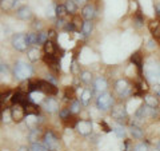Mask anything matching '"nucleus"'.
<instances>
[{
  "instance_id": "1",
  "label": "nucleus",
  "mask_w": 160,
  "mask_h": 151,
  "mask_svg": "<svg viewBox=\"0 0 160 151\" xmlns=\"http://www.w3.org/2000/svg\"><path fill=\"white\" fill-rule=\"evenodd\" d=\"M32 74V68L28 63H26L24 60H19V62L15 64V76L19 80L27 79L28 76H31Z\"/></svg>"
},
{
  "instance_id": "2",
  "label": "nucleus",
  "mask_w": 160,
  "mask_h": 151,
  "mask_svg": "<svg viewBox=\"0 0 160 151\" xmlns=\"http://www.w3.org/2000/svg\"><path fill=\"white\" fill-rule=\"evenodd\" d=\"M96 106L100 111H108L109 108L113 106V98L111 94L108 92H103L99 95V98L96 100Z\"/></svg>"
},
{
  "instance_id": "3",
  "label": "nucleus",
  "mask_w": 160,
  "mask_h": 151,
  "mask_svg": "<svg viewBox=\"0 0 160 151\" xmlns=\"http://www.w3.org/2000/svg\"><path fill=\"white\" fill-rule=\"evenodd\" d=\"M115 90H116L118 94L120 95V98H127V96H129V95L132 94L131 86L128 84V82H127L126 79L118 80L116 84H115Z\"/></svg>"
},
{
  "instance_id": "4",
  "label": "nucleus",
  "mask_w": 160,
  "mask_h": 151,
  "mask_svg": "<svg viewBox=\"0 0 160 151\" xmlns=\"http://www.w3.org/2000/svg\"><path fill=\"white\" fill-rule=\"evenodd\" d=\"M144 72H146V76L148 78V80H156L160 76V64L159 63H148L146 68H144Z\"/></svg>"
},
{
  "instance_id": "5",
  "label": "nucleus",
  "mask_w": 160,
  "mask_h": 151,
  "mask_svg": "<svg viewBox=\"0 0 160 151\" xmlns=\"http://www.w3.org/2000/svg\"><path fill=\"white\" fill-rule=\"evenodd\" d=\"M44 146L51 151H55V150L59 148L58 138L55 137V134L52 131H47L46 134H44Z\"/></svg>"
},
{
  "instance_id": "6",
  "label": "nucleus",
  "mask_w": 160,
  "mask_h": 151,
  "mask_svg": "<svg viewBox=\"0 0 160 151\" xmlns=\"http://www.w3.org/2000/svg\"><path fill=\"white\" fill-rule=\"evenodd\" d=\"M127 110L124 106L119 104V106H115V107L112 108V118L116 120V122H124V120L127 119Z\"/></svg>"
},
{
  "instance_id": "7",
  "label": "nucleus",
  "mask_w": 160,
  "mask_h": 151,
  "mask_svg": "<svg viewBox=\"0 0 160 151\" xmlns=\"http://www.w3.org/2000/svg\"><path fill=\"white\" fill-rule=\"evenodd\" d=\"M12 44L13 47L18 49V51H26L27 49V40H26V35L23 34H18L13 36V40H12Z\"/></svg>"
},
{
  "instance_id": "8",
  "label": "nucleus",
  "mask_w": 160,
  "mask_h": 151,
  "mask_svg": "<svg viewBox=\"0 0 160 151\" xmlns=\"http://www.w3.org/2000/svg\"><path fill=\"white\" fill-rule=\"evenodd\" d=\"M39 84H40V91L42 92H46L49 95H55L58 92V88L55 87V84L49 83L48 80H39Z\"/></svg>"
},
{
  "instance_id": "9",
  "label": "nucleus",
  "mask_w": 160,
  "mask_h": 151,
  "mask_svg": "<svg viewBox=\"0 0 160 151\" xmlns=\"http://www.w3.org/2000/svg\"><path fill=\"white\" fill-rule=\"evenodd\" d=\"M24 114L26 111H24V107L22 104H15L11 110V115L15 122H20L22 119H24Z\"/></svg>"
},
{
  "instance_id": "10",
  "label": "nucleus",
  "mask_w": 160,
  "mask_h": 151,
  "mask_svg": "<svg viewBox=\"0 0 160 151\" xmlns=\"http://www.w3.org/2000/svg\"><path fill=\"white\" fill-rule=\"evenodd\" d=\"M76 128L82 135H88L92 131V123L89 120H80L76 124Z\"/></svg>"
},
{
  "instance_id": "11",
  "label": "nucleus",
  "mask_w": 160,
  "mask_h": 151,
  "mask_svg": "<svg viewBox=\"0 0 160 151\" xmlns=\"http://www.w3.org/2000/svg\"><path fill=\"white\" fill-rule=\"evenodd\" d=\"M16 16L19 19H23V20H27L32 16V11H31V8L27 7V6H23V7H20L18 11H16Z\"/></svg>"
},
{
  "instance_id": "12",
  "label": "nucleus",
  "mask_w": 160,
  "mask_h": 151,
  "mask_svg": "<svg viewBox=\"0 0 160 151\" xmlns=\"http://www.w3.org/2000/svg\"><path fill=\"white\" fill-rule=\"evenodd\" d=\"M82 15H83V16L86 18L87 20H91V19L95 18V15H96V9H95V7L92 6V4H87L86 7H83Z\"/></svg>"
},
{
  "instance_id": "13",
  "label": "nucleus",
  "mask_w": 160,
  "mask_h": 151,
  "mask_svg": "<svg viewBox=\"0 0 160 151\" xmlns=\"http://www.w3.org/2000/svg\"><path fill=\"white\" fill-rule=\"evenodd\" d=\"M93 87L95 90H96L98 92H104L107 90L108 87V83H107V80L104 79V78H98L96 80H95V83H93Z\"/></svg>"
},
{
  "instance_id": "14",
  "label": "nucleus",
  "mask_w": 160,
  "mask_h": 151,
  "mask_svg": "<svg viewBox=\"0 0 160 151\" xmlns=\"http://www.w3.org/2000/svg\"><path fill=\"white\" fill-rule=\"evenodd\" d=\"M44 108H46L48 112H55V111H56V110L59 108L58 100L53 99V98H48L46 102H44Z\"/></svg>"
},
{
  "instance_id": "15",
  "label": "nucleus",
  "mask_w": 160,
  "mask_h": 151,
  "mask_svg": "<svg viewBox=\"0 0 160 151\" xmlns=\"http://www.w3.org/2000/svg\"><path fill=\"white\" fill-rule=\"evenodd\" d=\"M129 134H131L135 139H142L143 135H144L143 130L140 128L139 126H136V124H131V126H129Z\"/></svg>"
},
{
  "instance_id": "16",
  "label": "nucleus",
  "mask_w": 160,
  "mask_h": 151,
  "mask_svg": "<svg viewBox=\"0 0 160 151\" xmlns=\"http://www.w3.org/2000/svg\"><path fill=\"white\" fill-rule=\"evenodd\" d=\"M142 55H140V52H135L132 56H131V62L135 64V66H136L138 68H139V74H142L143 72V67H142Z\"/></svg>"
},
{
  "instance_id": "17",
  "label": "nucleus",
  "mask_w": 160,
  "mask_h": 151,
  "mask_svg": "<svg viewBox=\"0 0 160 151\" xmlns=\"http://www.w3.org/2000/svg\"><path fill=\"white\" fill-rule=\"evenodd\" d=\"M144 102H146L147 106L153 107V108H156L159 106V100H158V98H155L153 95H146V96H144Z\"/></svg>"
},
{
  "instance_id": "18",
  "label": "nucleus",
  "mask_w": 160,
  "mask_h": 151,
  "mask_svg": "<svg viewBox=\"0 0 160 151\" xmlns=\"http://www.w3.org/2000/svg\"><path fill=\"white\" fill-rule=\"evenodd\" d=\"M44 63L48 64V66L52 67V68H56V66H58V58L55 56V55H46V56H44Z\"/></svg>"
},
{
  "instance_id": "19",
  "label": "nucleus",
  "mask_w": 160,
  "mask_h": 151,
  "mask_svg": "<svg viewBox=\"0 0 160 151\" xmlns=\"http://www.w3.org/2000/svg\"><path fill=\"white\" fill-rule=\"evenodd\" d=\"M15 7V0H0V8L3 11H9Z\"/></svg>"
},
{
  "instance_id": "20",
  "label": "nucleus",
  "mask_w": 160,
  "mask_h": 151,
  "mask_svg": "<svg viewBox=\"0 0 160 151\" xmlns=\"http://www.w3.org/2000/svg\"><path fill=\"white\" fill-rule=\"evenodd\" d=\"M67 13H68L67 12V8H66V6H63V4H59V6L55 7V15H56L59 19L64 18Z\"/></svg>"
},
{
  "instance_id": "21",
  "label": "nucleus",
  "mask_w": 160,
  "mask_h": 151,
  "mask_svg": "<svg viewBox=\"0 0 160 151\" xmlns=\"http://www.w3.org/2000/svg\"><path fill=\"white\" fill-rule=\"evenodd\" d=\"M26 40H27L28 46H35V44H38V34H35V32L26 34Z\"/></svg>"
},
{
  "instance_id": "22",
  "label": "nucleus",
  "mask_w": 160,
  "mask_h": 151,
  "mask_svg": "<svg viewBox=\"0 0 160 151\" xmlns=\"http://www.w3.org/2000/svg\"><path fill=\"white\" fill-rule=\"evenodd\" d=\"M92 28H93V26H92L91 20H87V22H84L83 28H82V32H83L84 36H88V35L92 32Z\"/></svg>"
},
{
  "instance_id": "23",
  "label": "nucleus",
  "mask_w": 160,
  "mask_h": 151,
  "mask_svg": "<svg viewBox=\"0 0 160 151\" xmlns=\"http://www.w3.org/2000/svg\"><path fill=\"white\" fill-rule=\"evenodd\" d=\"M113 133L116 134V137L120 138V139H123L124 137H126V130H124V127H123V126H120V124L115 126V127H113Z\"/></svg>"
},
{
  "instance_id": "24",
  "label": "nucleus",
  "mask_w": 160,
  "mask_h": 151,
  "mask_svg": "<svg viewBox=\"0 0 160 151\" xmlns=\"http://www.w3.org/2000/svg\"><path fill=\"white\" fill-rule=\"evenodd\" d=\"M44 51H46L47 55H53L55 54V44L51 42V40H48V42L44 44Z\"/></svg>"
},
{
  "instance_id": "25",
  "label": "nucleus",
  "mask_w": 160,
  "mask_h": 151,
  "mask_svg": "<svg viewBox=\"0 0 160 151\" xmlns=\"http://www.w3.org/2000/svg\"><path fill=\"white\" fill-rule=\"evenodd\" d=\"M64 6H66V8H67V12H68V13H75V12H76V9H78L76 4H75V3L72 2V0H67Z\"/></svg>"
},
{
  "instance_id": "26",
  "label": "nucleus",
  "mask_w": 160,
  "mask_h": 151,
  "mask_svg": "<svg viewBox=\"0 0 160 151\" xmlns=\"http://www.w3.org/2000/svg\"><path fill=\"white\" fill-rule=\"evenodd\" d=\"M80 79H82L83 83L88 84V83H91V80H92V74L89 71H84V72H82V76H80Z\"/></svg>"
},
{
  "instance_id": "27",
  "label": "nucleus",
  "mask_w": 160,
  "mask_h": 151,
  "mask_svg": "<svg viewBox=\"0 0 160 151\" xmlns=\"http://www.w3.org/2000/svg\"><path fill=\"white\" fill-rule=\"evenodd\" d=\"M80 99H82L83 104H88L89 99H91V91H89V90H84L83 94H82V96H80Z\"/></svg>"
},
{
  "instance_id": "28",
  "label": "nucleus",
  "mask_w": 160,
  "mask_h": 151,
  "mask_svg": "<svg viewBox=\"0 0 160 151\" xmlns=\"http://www.w3.org/2000/svg\"><path fill=\"white\" fill-rule=\"evenodd\" d=\"M48 42V34L47 32H39L38 34V44H46Z\"/></svg>"
},
{
  "instance_id": "29",
  "label": "nucleus",
  "mask_w": 160,
  "mask_h": 151,
  "mask_svg": "<svg viewBox=\"0 0 160 151\" xmlns=\"http://www.w3.org/2000/svg\"><path fill=\"white\" fill-rule=\"evenodd\" d=\"M31 150H32V151H48V148H47L44 144H42V143H36V142L32 143Z\"/></svg>"
},
{
  "instance_id": "30",
  "label": "nucleus",
  "mask_w": 160,
  "mask_h": 151,
  "mask_svg": "<svg viewBox=\"0 0 160 151\" xmlns=\"http://www.w3.org/2000/svg\"><path fill=\"white\" fill-rule=\"evenodd\" d=\"M69 110H71V114H76L80 111V102L79 100H73L71 107H69Z\"/></svg>"
},
{
  "instance_id": "31",
  "label": "nucleus",
  "mask_w": 160,
  "mask_h": 151,
  "mask_svg": "<svg viewBox=\"0 0 160 151\" xmlns=\"http://www.w3.org/2000/svg\"><path fill=\"white\" fill-rule=\"evenodd\" d=\"M28 58L31 59L32 62H35V60H38V58H39V49H38V48L31 49V51L28 52Z\"/></svg>"
},
{
  "instance_id": "32",
  "label": "nucleus",
  "mask_w": 160,
  "mask_h": 151,
  "mask_svg": "<svg viewBox=\"0 0 160 151\" xmlns=\"http://www.w3.org/2000/svg\"><path fill=\"white\" fill-rule=\"evenodd\" d=\"M72 23H73V26H75V29H76V31H79V29H82L83 28V22H82V19H80V18H75L73 20H72Z\"/></svg>"
},
{
  "instance_id": "33",
  "label": "nucleus",
  "mask_w": 160,
  "mask_h": 151,
  "mask_svg": "<svg viewBox=\"0 0 160 151\" xmlns=\"http://www.w3.org/2000/svg\"><path fill=\"white\" fill-rule=\"evenodd\" d=\"M29 99H31L32 103H38L42 100V94H38V92H32L31 96H29Z\"/></svg>"
},
{
  "instance_id": "34",
  "label": "nucleus",
  "mask_w": 160,
  "mask_h": 151,
  "mask_svg": "<svg viewBox=\"0 0 160 151\" xmlns=\"http://www.w3.org/2000/svg\"><path fill=\"white\" fill-rule=\"evenodd\" d=\"M152 35H153V38L158 40V42H160V23L158 24V27L153 29V31H151Z\"/></svg>"
},
{
  "instance_id": "35",
  "label": "nucleus",
  "mask_w": 160,
  "mask_h": 151,
  "mask_svg": "<svg viewBox=\"0 0 160 151\" xmlns=\"http://www.w3.org/2000/svg\"><path fill=\"white\" fill-rule=\"evenodd\" d=\"M133 151H148V147H147V144H144V143H139L133 147Z\"/></svg>"
},
{
  "instance_id": "36",
  "label": "nucleus",
  "mask_w": 160,
  "mask_h": 151,
  "mask_svg": "<svg viewBox=\"0 0 160 151\" xmlns=\"http://www.w3.org/2000/svg\"><path fill=\"white\" fill-rule=\"evenodd\" d=\"M135 22H136V27H142V26H143V22H144V20H143V16H142V15H140L139 12L136 13Z\"/></svg>"
},
{
  "instance_id": "37",
  "label": "nucleus",
  "mask_w": 160,
  "mask_h": 151,
  "mask_svg": "<svg viewBox=\"0 0 160 151\" xmlns=\"http://www.w3.org/2000/svg\"><path fill=\"white\" fill-rule=\"evenodd\" d=\"M72 2L76 4V7H86L88 0H72Z\"/></svg>"
},
{
  "instance_id": "38",
  "label": "nucleus",
  "mask_w": 160,
  "mask_h": 151,
  "mask_svg": "<svg viewBox=\"0 0 160 151\" xmlns=\"http://www.w3.org/2000/svg\"><path fill=\"white\" fill-rule=\"evenodd\" d=\"M27 123L28 124H33L35 122H38V119H36V117H35V115H27Z\"/></svg>"
},
{
  "instance_id": "39",
  "label": "nucleus",
  "mask_w": 160,
  "mask_h": 151,
  "mask_svg": "<svg viewBox=\"0 0 160 151\" xmlns=\"http://www.w3.org/2000/svg\"><path fill=\"white\" fill-rule=\"evenodd\" d=\"M66 98H67V99H72V98H73V88L68 87V88L66 90Z\"/></svg>"
},
{
  "instance_id": "40",
  "label": "nucleus",
  "mask_w": 160,
  "mask_h": 151,
  "mask_svg": "<svg viewBox=\"0 0 160 151\" xmlns=\"http://www.w3.org/2000/svg\"><path fill=\"white\" fill-rule=\"evenodd\" d=\"M100 127L103 128V131L104 133H108V131H111V127L106 123V122H100Z\"/></svg>"
},
{
  "instance_id": "41",
  "label": "nucleus",
  "mask_w": 160,
  "mask_h": 151,
  "mask_svg": "<svg viewBox=\"0 0 160 151\" xmlns=\"http://www.w3.org/2000/svg\"><path fill=\"white\" fill-rule=\"evenodd\" d=\"M3 120L4 122H9V120L12 119V115H11V112H4V115H3Z\"/></svg>"
},
{
  "instance_id": "42",
  "label": "nucleus",
  "mask_w": 160,
  "mask_h": 151,
  "mask_svg": "<svg viewBox=\"0 0 160 151\" xmlns=\"http://www.w3.org/2000/svg\"><path fill=\"white\" fill-rule=\"evenodd\" d=\"M36 137H38V133H36V131L31 133V135H29V140H31L32 143H35V140H36Z\"/></svg>"
},
{
  "instance_id": "43",
  "label": "nucleus",
  "mask_w": 160,
  "mask_h": 151,
  "mask_svg": "<svg viewBox=\"0 0 160 151\" xmlns=\"http://www.w3.org/2000/svg\"><path fill=\"white\" fill-rule=\"evenodd\" d=\"M0 72L2 74H7L8 72V67L6 64H0Z\"/></svg>"
},
{
  "instance_id": "44",
  "label": "nucleus",
  "mask_w": 160,
  "mask_h": 151,
  "mask_svg": "<svg viewBox=\"0 0 160 151\" xmlns=\"http://www.w3.org/2000/svg\"><path fill=\"white\" fill-rule=\"evenodd\" d=\"M155 46H156V44H155V40H149V42L147 43V48H149V49L155 48Z\"/></svg>"
},
{
  "instance_id": "45",
  "label": "nucleus",
  "mask_w": 160,
  "mask_h": 151,
  "mask_svg": "<svg viewBox=\"0 0 160 151\" xmlns=\"http://www.w3.org/2000/svg\"><path fill=\"white\" fill-rule=\"evenodd\" d=\"M155 11H156L158 16H160V2H158L156 4H155Z\"/></svg>"
},
{
  "instance_id": "46",
  "label": "nucleus",
  "mask_w": 160,
  "mask_h": 151,
  "mask_svg": "<svg viewBox=\"0 0 160 151\" xmlns=\"http://www.w3.org/2000/svg\"><path fill=\"white\" fill-rule=\"evenodd\" d=\"M3 103H4V95L0 92V110H2V106H3Z\"/></svg>"
},
{
  "instance_id": "47",
  "label": "nucleus",
  "mask_w": 160,
  "mask_h": 151,
  "mask_svg": "<svg viewBox=\"0 0 160 151\" xmlns=\"http://www.w3.org/2000/svg\"><path fill=\"white\" fill-rule=\"evenodd\" d=\"M153 90H155V92L158 94V96H160V86H155Z\"/></svg>"
},
{
  "instance_id": "48",
  "label": "nucleus",
  "mask_w": 160,
  "mask_h": 151,
  "mask_svg": "<svg viewBox=\"0 0 160 151\" xmlns=\"http://www.w3.org/2000/svg\"><path fill=\"white\" fill-rule=\"evenodd\" d=\"M72 72H78V64L72 63Z\"/></svg>"
},
{
  "instance_id": "49",
  "label": "nucleus",
  "mask_w": 160,
  "mask_h": 151,
  "mask_svg": "<svg viewBox=\"0 0 160 151\" xmlns=\"http://www.w3.org/2000/svg\"><path fill=\"white\" fill-rule=\"evenodd\" d=\"M19 151H28V148H27V147H24V146H23V147H20V148H19Z\"/></svg>"
},
{
  "instance_id": "50",
  "label": "nucleus",
  "mask_w": 160,
  "mask_h": 151,
  "mask_svg": "<svg viewBox=\"0 0 160 151\" xmlns=\"http://www.w3.org/2000/svg\"><path fill=\"white\" fill-rule=\"evenodd\" d=\"M158 151H160V142L158 143Z\"/></svg>"
},
{
  "instance_id": "51",
  "label": "nucleus",
  "mask_w": 160,
  "mask_h": 151,
  "mask_svg": "<svg viewBox=\"0 0 160 151\" xmlns=\"http://www.w3.org/2000/svg\"><path fill=\"white\" fill-rule=\"evenodd\" d=\"M6 151H8V150H6Z\"/></svg>"
}]
</instances>
